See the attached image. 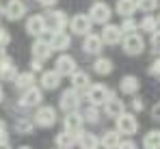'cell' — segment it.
Segmentation results:
<instances>
[{
	"label": "cell",
	"mask_w": 160,
	"mask_h": 149,
	"mask_svg": "<svg viewBox=\"0 0 160 149\" xmlns=\"http://www.w3.org/2000/svg\"><path fill=\"white\" fill-rule=\"evenodd\" d=\"M117 13L121 17H132L136 13V0H117Z\"/></svg>",
	"instance_id": "obj_26"
},
{
	"label": "cell",
	"mask_w": 160,
	"mask_h": 149,
	"mask_svg": "<svg viewBox=\"0 0 160 149\" xmlns=\"http://www.w3.org/2000/svg\"><path fill=\"white\" fill-rule=\"evenodd\" d=\"M143 147L145 149H160V130H152V132L145 134Z\"/></svg>",
	"instance_id": "obj_28"
},
{
	"label": "cell",
	"mask_w": 160,
	"mask_h": 149,
	"mask_svg": "<svg viewBox=\"0 0 160 149\" xmlns=\"http://www.w3.org/2000/svg\"><path fill=\"white\" fill-rule=\"evenodd\" d=\"M69 78H72V89H76V91H84V89H89V87H91V78H89L87 72L76 69Z\"/></svg>",
	"instance_id": "obj_22"
},
{
	"label": "cell",
	"mask_w": 160,
	"mask_h": 149,
	"mask_svg": "<svg viewBox=\"0 0 160 149\" xmlns=\"http://www.w3.org/2000/svg\"><path fill=\"white\" fill-rule=\"evenodd\" d=\"M119 28H121L123 35H130V32H136V30H138V24L134 22L132 17H123V22H121Z\"/></svg>",
	"instance_id": "obj_33"
},
{
	"label": "cell",
	"mask_w": 160,
	"mask_h": 149,
	"mask_svg": "<svg viewBox=\"0 0 160 149\" xmlns=\"http://www.w3.org/2000/svg\"><path fill=\"white\" fill-rule=\"evenodd\" d=\"M18 149H32V147H28V145H22V147H18Z\"/></svg>",
	"instance_id": "obj_45"
},
{
	"label": "cell",
	"mask_w": 160,
	"mask_h": 149,
	"mask_svg": "<svg viewBox=\"0 0 160 149\" xmlns=\"http://www.w3.org/2000/svg\"><path fill=\"white\" fill-rule=\"evenodd\" d=\"M32 123H37L39 127H52V125L56 123V110H54L52 106H41V108H37Z\"/></svg>",
	"instance_id": "obj_6"
},
{
	"label": "cell",
	"mask_w": 160,
	"mask_h": 149,
	"mask_svg": "<svg viewBox=\"0 0 160 149\" xmlns=\"http://www.w3.org/2000/svg\"><path fill=\"white\" fill-rule=\"evenodd\" d=\"M115 123H117V132L119 134H126V136H132V134H136V130H138V121H136V117L130 115V112L119 115Z\"/></svg>",
	"instance_id": "obj_5"
},
{
	"label": "cell",
	"mask_w": 160,
	"mask_h": 149,
	"mask_svg": "<svg viewBox=\"0 0 160 149\" xmlns=\"http://www.w3.org/2000/svg\"><path fill=\"white\" fill-rule=\"evenodd\" d=\"M2 56H4V52H2V48H0V58H2Z\"/></svg>",
	"instance_id": "obj_46"
},
{
	"label": "cell",
	"mask_w": 160,
	"mask_h": 149,
	"mask_svg": "<svg viewBox=\"0 0 160 149\" xmlns=\"http://www.w3.org/2000/svg\"><path fill=\"white\" fill-rule=\"evenodd\" d=\"M32 56L37 58V61H48L50 56H52V48H50V43L46 41V39H41V37H37L35 39V43H32Z\"/></svg>",
	"instance_id": "obj_17"
},
{
	"label": "cell",
	"mask_w": 160,
	"mask_h": 149,
	"mask_svg": "<svg viewBox=\"0 0 160 149\" xmlns=\"http://www.w3.org/2000/svg\"><path fill=\"white\" fill-rule=\"evenodd\" d=\"M100 39H102V43H106V46H117V43H121V39H123V32H121L119 26L104 24L102 32H100Z\"/></svg>",
	"instance_id": "obj_7"
},
{
	"label": "cell",
	"mask_w": 160,
	"mask_h": 149,
	"mask_svg": "<svg viewBox=\"0 0 160 149\" xmlns=\"http://www.w3.org/2000/svg\"><path fill=\"white\" fill-rule=\"evenodd\" d=\"M30 69L41 72V69H43V63H41V61H37V58H32V61H30Z\"/></svg>",
	"instance_id": "obj_41"
},
{
	"label": "cell",
	"mask_w": 160,
	"mask_h": 149,
	"mask_svg": "<svg viewBox=\"0 0 160 149\" xmlns=\"http://www.w3.org/2000/svg\"><path fill=\"white\" fill-rule=\"evenodd\" d=\"M15 76H18V67H15L13 58L2 56V58H0V80H2V82H13Z\"/></svg>",
	"instance_id": "obj_13"
},
{
	"label": "cell",
	"mask_w": 160,
	"mask_h": 149,
	"mask_svg": "<svg viewBox=\"0 0 160 149\" xmlns=\"http://www.w3.org/2000/svg\"><path fill=\"white\" fill-rule=\"evenodd\" d=\"M117 149H138V147H136V143H134V141L126 138V141H121V143L117 145Z\"/></svg>",
	"instance_id": "obj_38"
},
{
	"label": "cell",
	"mask_w": 160,
	"mask_h": 149,
	"mask_svg": "<svg viewBox=\"0 0 160 149\" xmlns=\"http://www.w3.org/2000/svg\"><path fill=\"white\" fill-rule=\"evenodd\" d=\"M41 87H43V89H48V91L58 89V87H61V76L56 74L54 69L43 72V74H41Z\"/></svg>",
	"instance_id": "obj_23"
},
{
	"label": "cell",
	"mask_w": 160,
	"mask_h": 149,
	"mask_svg": "<svg viewBox=\"0 0 160 149\" xmlns=\"http://www.w3.org/2000/svg\"><path fill=\"white\" fill-rule=\"evenodd\" d=\"M95 2H98V0H95Z\"/></svg>",
	"instance_id": "obj_49"
},
{
	"label": "cell",
	"mask_w": 160,
	"mask_h": 149,
	"mask_svg": "<svg viewBox=\"0 0 160 149\" xmlns=\"http://www.w3.org/2000/svg\"><path fill=\"white\" fill-rule=\"evenodd\" d=\"M48 43H50L52 52H65L72 46V35H67V32H54Z\"/></svg>",
	"instance_id": "obj_16"
},
{
	"label": "cell",
	"mask_w": 160,
	"mask_h": 149,
	"mask_svg": "<svg viewBox=\"0 0 160 149\" xmlns=\"http://www.w3.org/2000/svg\"><path fill=\"white\" fill-rule=\"evenodd\" d=\"M0 149H11V145H9V141H4V143H0Z\"/></svg>",
	"instance_id": "obj_44"
},
{
	"label": "cell",
	"mask_w": 160,
	"mask_h": 149,
	"mask_svg": "<svg viewBox=\"0 0 160 149\" xmlns=\"http://www.w3.org/2000/svg\"><path fill=\"white\" fill-rule=\"evenodd\" d=\"M112 93L108 91L104 84H91L89 89H87V99H89V104L91 106H95V108H100V106H104L106 104V99L110 97Z\"/></svg>",
	"instance_id": "obj_3"
},
{
	"label": "cell",
	"mask_w": 160,
	"mask_h": 149,
	"mask_svg": "<svg viewBox=\"0 0 160 149\" xmlns=\"http://www.w3.org/2000/svg\"><path fill=\"white\" fill-rule=\"evenodd\" d=\"M32 130H35V123H32L30 119H24V117H22V119L15 121V132H18V134H30Z\"/></svg>",
	"instance_id": "obj_31"
},
{
	"label": "cell",
	"mask_w": 160,
	"mask_h": 149,
	"mask_svg": "<svg viewBox=\"0 0 160 149\" xmlns=\"http://www.w3.org/2000/svg\"><path fill=\"white\" fill-rule=\"evenodd\" d=\"M26 32H28V35H32L35 39H37V37H41V35L46 32V22H43V15H39V13L30 15V17L26 20Z\"/></svg>",
	"instance_id": "obj_14"
},
{
	"label": "cell",
	"mask_w": 160,
	"mask_h": 149,
	"mask_svg": "<svg viewBox=\"0 0 160 149\" xmlns=\"http://www.w3.org/2000/svg\"><path fill=\"white\" fill-rule=\"evenodd\" d=\"M9 43H11V35H9V30H7V28H2V26H0V48L9 46Z\"/></svg>",
	"instance_id": "obj_35"
},
{
	"label": "cell",
	"mask_w": 160,
	"mask_h": 149,
	"mask_svg": "<svg viewBox=\"0 0 160 149\" xmlns=\"http://www.w3.org/2000/svg\"><path fill=\"white\" fill-rule=\"evenodd\" d=\"M24 15H26V4L22 0H9L7 2V7H4V17L7 20L15 22V20H20Z\"/></svg>",
	"instance_id": "obj_11"
},
{
	"label": "cell",
	"mask_w": 160,
	"mask_h": 149,
	"mask_svg": "<svg viewBox=\"0 0 160 149\" xmlns=\"http://www.w3.org/2000/svg\"><path fill=\"white\" fill-rule=\"evenodd\" d=\"M104 110H106L108 117H112V119H117L119 115H123L126 112V104L121 102L119 97H115V95H110L106 99V104H104Z\"/></svg>",
	"instance_id": "obj_18"
},
{
	"label": "cell",
	"mask_w": 160,
	"mask_h": 149,
	"mask_svg": "<svg viewBox=\"0 0 160 149\" xmlns=\"http://www.w3.org/2000/svg\"><path fill=\"white\" fill-rule=\"evenodd\" d=\"M130 104H132V108L136 110V112H143V108H145V102H143L141 97H134Z\"/></svg>",
	"instance_id": "obj_39"
},
{
	"label": "cell",
	"mask_w": 160,
	"mask_h": 149,
	"mask_svg": "<svg viewBox=\"0 0 160 149\" xmlns=\"http://www.w3.org/2000/svg\"><path fill=\"white\" fill-rule=\"evenodd\" d=\"M149 74L154 76V78H158V80H160V58H156V61L149 65Z\"/></svg>",
	"instance_id": "obj_36"
},
{
	"label": "cell",
	"mask_w": 160,
	"mask_h": 149,
	"mask_svg": "<svg viewBox=\"0 0 160 149\" xmlns=\"http://www.w3.org/2000/svg\"><path fill=\"white\" fill-rule=\"evenodd\" d=\"M58 104H61V108H63L65 112H74V110L78 108V104H80V93L76 89H67V91H63Z\"/></svg>",
	"instance_id": "obj_10"
},
{
	"label": "cell",
	"mask_w": 160,
	"mask_h": 149,
	"mask_svg": "<svg viewBox=\"0 0 160 149\" xmlns=\"http://www.w3.org/2000/svg\"><path fill=\"white\" fill-rule=\"evenodd\" d=\"M4 141H9V130H7V123L0 119V143H4Z\"/></svg>",
	"instance_id": "obj_37"
},
{
	"label": "cell",
	"mask_w": 160,
	"mask_h": 149,
	"mask_svg": "<svg viewBox=\"0 0 160 149\" xmlns=\"http://www.w3.org/2000/svg\"><path fill=\"white\" fill-rule=\"evenodd\" d=\"M152 117H154V121L160 123V104H156V106L152 108Z\"/></svg>",
	"instance_id": "obj_42"
},
{
	"label": "cell",
	"mask_w": 160,
	"mask_h": 149,
	"mask_svg": "<svg viewBox=\"0 0 160 149\" xmlns=\"http://www.w3.org/2000/svg\"><path fill=\"white\" fill-rule=\"evenodd\" d=\"M13 82H15L18 91H26V89H30V87H35V74H30V72H26V74H18Z\"/></svg>",
	"instance_id": "obj_27"
},
{
	"label": "cell",
	"mask_w": 160,
	"mask_h": 149,
	"mask_svg": "<svg viewBox=\"0 0 160 149\" xmlns=\"http://www.w3.org/2000/svg\"><path fill=\"white\" fill-rule=\"evenodd\" d=\"M152 48L160 52V30H156V32L152 35Z\"/></svg>",
	"instance_id": "obj_40"
},
{
	"label": "cell",
	"mask_w": 160,
	"mask_h": 149,
	"mask_svg": "<svg viewBox=\"0 0 160 149\" xmlns=\"http://www.w3.org/2000/svg\"><path fill=\"white\" fill-rule=\"evenodd\" d=\"M78 69V65H76V61L69 56V54H61L58 58H56V65H54V72L61 76H72L74 72Z\"/></svg>",
	"instance_id": "obj_8"
},
{
	"label": "cell",
	"mask_w": 160,
	"mask_h": 149,
	"mask_svg": "<svg viewBox=\"0 0 160 149\" xmlns=\"http://www.w3.org/2000/svg\"><path fill=\"white\" fill-rule=\"evenodd\" d=\"M158 26H160V17H158Z\"/></svg>",
	"instance_id": "obj_48"
},
{
	"label": "cell",
	"mask_w": 160,
	"mask_h": 149,
	"mask_svg": "<svg viewBox=\"0 0 160 149\" xmlns=\"http://www.w3.org/2000/svg\"><path fill=\"white\" fill-rule=\"evenodd\" d=\"M141 30H145V32H149V35H154L156 30H158V17H154V15H147V17H143L141 20V24H138Z\"/></svg>",
	"instance_id": "obj_30"
},
{
	"label": "cell",
	"mask_w": 160,
	"mask_h": 149,
	"mask_svg": "<svg viewBox=\"0 0 160 149\" xmlns=\"http://www.w3.org/2000/svg\"><path fill=\"white\" fill-rule=\"evenodd\" d=\"M110 7H108L106 2H93V7L89 9V20H91V24H108L110 22Z\"/></svg>",
	"instance_id": "obj_2"
},
{
	"label": "cell",
	"mask_w": 160,
	"mask_h": 149,
	"mask_svg": "<svg viewBox=\"0 0 160 149\" xmlns=\"http://www.w3.org/2000/svg\"><path fill=\"white\" fill-rule=\"evenodd\" d=\"M43 22H46V30H50V32H65V26L69 24V17H67V13L65 11H48L46 15H43Z\"/></svg>",
	"instance_id": "obj_1"
},
{
	"label": "cell",
	"mask_w": 160,
	"mask_h": 149,
	"mask_svg": "<svg viewBox=\"0 0 160 149\" xmlns=\"http://www.w3.org/2000/svg\"><path fill=\"white\" fill-rule=\"evenodd\" d=\"M37 2H39V4H41V7H48V9H50V7H54V4H56V0H37Z\"/></svg>",
	"instance_id": "obj_43"
},
{
	"label": "cell",
	"mask_w": 160,
	"mask_h": 149,
	"mask_svg": "<svg viewBox=\"0 0 160 149\" xmlns=\"http://www.w3.org/2000/svg\"><path fill=\"white\" fill-rule=\"evenodd\" d=\"M138 87H141V82H138V78L132 76V74L123 76V78L119 80V91L126 93V95H134V93L138 91Z\"/></svg>",
	"instance_id": "obj_21"
},
{
	"label": "cell",
	"mask_w": 160,
	"mask_h": 149,
	"mask_svg": "<svg viewBox=\"0 0 160 149\" xmlns=\"http://www.w3.org/2000/svg\"><path fill=\"white\" fill-rule=\"evenodd\" d=\"M82 119L89 123H100V110L95 106H87V110L82 112Z\"/></svg>",
	"instance_id": "obj_32"
},
{
	"label": "cell",
	"mask_w": 160,
	"mask_h": 149,
	"mask_svg": "<svg viewBox=\"0 0 160 149\" xmlns=\"http://www.w3.org/2000/svg\"><path fill=\"white\" fill-rule=\"evenodd\" d=\"M41 99H43V93H41V89H37V87H30V89H26V91L22 93V97H20V106H24V108H30V106H37V104H41Z\"/></svg>",
	"instance_id": "obj_15"
},
{
	"label": "cell",
	"mask_w": 160,
	"mask_h": 149,
	"mask_svg": "<svg viewBox=\"0 0 160 149\" xmlns=\"http://www.w3.org/2000/svg\"><path fill=\"white\" fill-rule=\"evenodd\" d=\"M76 145L80 149H98L100 147V138L91 132H78L76 134Z\"/></svg>",
	"instance_id": "obj_19"
},
{
	"label": "cell",
	"mask_w": 160,
	"mask_h": 149,
	"mask_svg": "<svg viewBox=\"0 0 160 149\" xmlns=\"http://www.w3.org/2000/svg\"><path fill=\"white\" fill-rule=\"evenodd\" d=\"M82 123H84V119H82V115H80L78 110H74V112H67L65 115V119H63V125H65V132H69V134H78L82 132Z\"/></svg>",
	"instance_id": "obj_12"
},
{
	"label": "cell",
	"mask_w": 160,
	"mask_h": 149,
	"mask_svg": "<svg viewBox=\"0 0 160 149\" xmlns=\"http://www.w3.org/2000/svg\"><path fill=\"white\" fill-rule=\"evenodd\" d=\"M69 28H72V32L74 35H89L91 32V20H89V15H84V13H78V15H74L72 20H69Z\"/></svg>",
	"instance_id": "obj_9"
},
{
	"label": "cell",
	"mask_w": 160,
	"mask_h": 149,
	"mask_svg": "<svg viewBox=\"0 0 160 149\" xmlns=\"http://www.w3.org/2000/svg\"><path fill=\"white\" fill-rule=\"evenodd\" d=\"M156 7H158V0H136V9H141L145 13H152Z\"/></svg>",
	"instance_id": "obj_34"
},
{
	"label": "cell",
	"mask_w": 160,
	"mask_h": 149,
	"mask_svg": "<svg viewBox=\"0 0 160 149\" xmlns=\"http://www.w3.org/2000/svg\"><path fill=\"white\" fill-rule=\"evenodd\" d=\"M54 143H56V147H58V149H74V147H76V136L63 130V132L56 134Z\"/></svg>",
	"instance_id": "obj_25"
},
{
	"label": "cell",
	"mask_w": 160,
	"mask_h": 149,
	"mask_svg": "<svg viewBox=\"0 0 160 149\" xmlns=\"http://www.w3.org/2000/svg\"><path fill=\"white\" fill-rule=\"evenodd\" d=\"M0 102H2V87H0Z\"/></svg>",
	"instance_id": "obj_47"
},
{
	"label": "cell",
	"mask_w": 160,
	"mask_h": 149,
	"mask_svg": "<svg viewBox=\"0 0 160 149\" xmlns=\"http://www.w3.org/2000/svg\"><path fill=\"white\" fill-rule=\"evenodd\" d=\"M102 39H100V35H93V32H89V35H84V41H82V50L87 52V54H100L102 52Z\"/></svg>",
	"instance_id": "obj_20"
},
{
	"label": "cell",
	"mask_w": 160,
	"mask_h": 149,
	"mask_svg": "<svg viewBox=\"0 0 160 149\" xmlns=\"http://www.w3.org/2000/svg\"><path fill=\"white\" fill-rule=\"evenodd\" d=\"M121 41H123V52L130 54V56L143 54V50H145V41H143V37H141L138 32H130V35H126Z\"/></svg>",
	"instance_id": "obj_4"
},
{
	"label": "cell",
	"mask_w": 160,
	"mask_h": 149,
	"mask_svg": "<svg viewBox=\"0 0 160 149\" xmlns=\"http://www.w3.org/2000/svg\"><path fill=\"white\" fill-rule=\"evenodd\" d=\"M93 69H95L100 76L112 74V61H110V58H98V61L93 63Z\"/></svg>",
	"instance_id": "obj_29"
},
{
	"label": "cell",
	"mask_w": 160,
	"mask_h": 149,
	"mask_svg": "<svg viewBox=\"0 0 160 149\" xmlns=\"http://www.w3.org/2000/svg\"><path fill=\"white\" fill-rule=\"evenodd\" d=\"M119 143H121V134L117 130H108V132H104V136L100 138V145L104 149H117Z\"/></svg>",
	"instance_id": "obj_24"
}]
</instances>
